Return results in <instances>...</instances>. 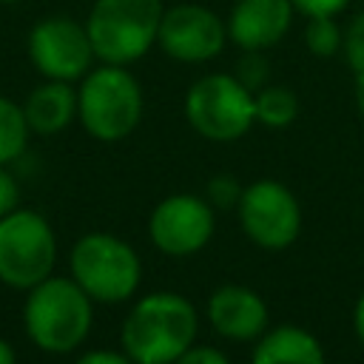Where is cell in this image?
Here are the masks:
<instances>
[{
    "label": "cell",
    "mask_w": 364,
    "mask_h": 364,
    "mask_svg": "<svg viewBox=\"0 0 364 364\" xmlns=\"http://www.w3.org/2000/svg\"><path fill=\"white\" fill-rule=\"evenodd\" d=\"M196 310L176 293H151L128 313L122 347L134 364H173L196 338Z\"/></svg>",
    "instance_id": "obj_1"
},
{
    "label": "cell",
    "mask_w": 364,
    "mask_h": 364,
    "mask_svg": "<svg viewBox=\"0 0 364 364\" xmlns=\"http://www.w3.org/2000/svg\"><path fill=\"white\" fill-rule=\"evenodd\" d=\"M162 14V0H94L85 17L94 57L111 65L142 60L156 46Z\"/></svg>",
    "instance_id": "obj_2"
},
{
    "label": "cell",
    "mask_w": 364,
    "mask_h": 364,
    "mask_svg": "<svg viewBox=\"0 0 364 364\" xmlns=\"http://www.w3.org/2000/svg\"><path fill=\"white\" fill-rule=\"evenodd\" d=\"M77 117L100 142L128 136L142 119V88L128 65L102 63L91 68L77 88Z\"/></svg>",
    "instance_id": "obj_3"
},
{
    "label": "cell",
    "mask_w": 364,
    "mask_h": 364,
    "mask_svg": "<svg viewBox=\"0 0 364 364\" xmlns=\"http://www.w3.org/2000/svg\"><path fill=\"white\" fill-rule=\"evenodd\" d=\"M26 333L48 353L80 347L91 330V296L74 279H43L26 299Z\"/></svg>",
    "instance_id": "obj_4"
},
{
    "label": "cell",
    "mask_w": 364,
    "mask_h": 364,
    "mask_svg": "<svg viewBox=\"0 0 364 364\" xmlns=\"http://www.w3.org/2000/svg\"><path fill=\"white\" fill-rule=\"evenodd\" d=\"M185 117L199 136L233 142L256 122L253 91H247L233 74H208L188 88Z\"/></svg>",
    "instance_id": "obj_5"
},
{
    "label": "cell",
    "mask_w": 364,
    "mask_h": 364,
    "mask_svg": "<svg viewBox=\"0 0 364 364\" xmlns=\"http://www.w3.org/2000/svg\"><path fill=\"white\" fill-rule=\"evenodd\" d=\"M57 239L51 225L34 210H11L0 219V282L31 290L51 276Z\"/></svg>",
    "instance_id": "obj_6"
},
{
    "label": "cell",
    "mask_w": 364,
    "mask_h": 364,
    "mask_svg": "<svg viewBox=\"0 0 364 364\" xmlns=\"http://www.w3.org/2000/svg\"><path fill=\"white\" fill-rule=\"evenodd\" d=\"M71 273L91 299L125 301L139 284V259L122 239L88 233L71 250Z\"/></svg>",
    "instance_id": "obj_7"
},
{
    "label": "cell",
    "mask_w": 364,
    "mask_h": 364,
    "mask_svg": "<svg viewBox=\"0 0 364 364\" xmlns=\"http://www.w3.org/2000/svg\"><path fill=\"white\" fill-rule=\"evenodd\" d=\"M26 51L31 65L46 80H63V82L82 80L97 60L85 23L65 14H51L37 20L26 37Z\"/></svg>",
    "instance_id": "obj_8"
},
{
    "label": "cell",
    "mask_w": 364,
    "mask_h": 364,
    "mask_svg": "<svg viewBox=\"0 0 364 364\" xmlns=\"http://www.w3.org/2000/svg\"><path fill=\"white\" fill-rule=\"evenodd\" d=\"M239 222L259 247L282 250L301 230V208L282 182L259 179L239 196Z\"/></svg>",
    "instance_id": "obj_9"
},
{
    "label": "cell",
    "mask_w": 364,
    "mask_h": 364,
    "mask_svg": "<svg viewBox=\"0 0 364 364\" xmlns=\"http://www.w3.org/2000/svg\"><path fill=\"white\" fill-rule=\"evenodd\" d=\"M156 43L176 63H208L228 43V23L202 3H179L165 9Z\"/></svg>",
    "instance_id": "obj_10"
},
{
    "label": "cell",
    "mask_w": 364,
    "mask_h": 364,
    "mask_svg": "<svg viewBox=\"0 0 364 364\" xmlns=\"http://www.w3.org/2000/svg\"><path fill=\"white\" fill-rule=\"evenodd\" d=\"M151 242L168 256H191L213 236V210L205 199L176 193L162 199L148 222Z\"/></svg>",
    "instance_id": "obj_11"
},
{
    "label": "cell",
    "mask_w": 364,
    "mask_h": 364,
    "mask_svg": "<svg viewBox=\"0 0 364 364\" xmlns=\"http://www.w3.org/2000/svg\"><path fill=\"white\" fill-rule=\"evenodd\" d=\"M290 0H236L228 14V40L242 51H267L293 26Z\"/></svg>",
    "instance_id": "obj_12"
},
{
    "label": "cell",
    "mask_w": 364,
    "mask_h": 364,
    "mask_svg": "<svg viewBox=\"0 0 364 364\" xmlns=\"http://www.w3.org/2000/svg\"><path fill=\"white\" fill-rule=\"evenodd\" d=\"M208 318L219 336L233 341H250L262 336L267 324V307L256 290L242 284H225L210 296Z\"/></svg>",
    "instance_id": "obj_13"
},
{
    "label": "cell",
    "mask_w": 364,
    "mask_h": 364,
    "mask_svg": "<svg viewBox=\"0 0 364 364\" xmlns=\"http://www.w3.org/2000/svg\"><path fill=\"white\" fill-rule=\"evenodd\" d=\"M23 114H26L28 131L40 136L60 134L77 117V88L63 80H46L26 97Z\"/></svg>",
    "instance_id": "obj_14"
},
{
    "label": "cell",
    "mask_w": 364,
    "mask_h": 364,
    "mask_svg": "<svg viewBox=\"0 0 364 364\" xmlns=\"http://www.w3.org/2000/svg\"><path fill=\"white\" fill-rule=\"evenodd\" d=\"M253 364H324V353L307 330L276 327L256 344Z\"/></svg>",
    "instance_id": "obj_15"
},
{
    "label": "cell",
    "mask_w": 364,
    "mask_h": 364,
    "mask_svg": "<svg viewBox=\"0 0 364 364\" xmlns=\"http://www.w3.org/2000/svg\"><path fill=\"white\" fill-rule=\"evenodd\" d=\"M256 122L267 128H287L299 114V100L287 85H264L253 94Z\"/></svg>",
    "instance_id": "obj_16"
},
{
    "label": "cell",
    "mask_w": 364,
    "mask_h": 364,
    "mask_svg": "<svg viewBox=\"0 0 364 364\" xmlns=\"http://www.w3.org/2000/svg\"><path fill=\"white\" fill-rule=\"evenodd\" d=\"M28 134L31 131H28L23 105L11 102L9 97H0V165L17 159L26 151Z\"/></svg>",
    "instance_id": "obj_17"
},
{
    "label": "cell",
    "mask_w": 364,
    "mask_h": 364,
    "mask_svg": "<svg viewBox=\"0 0 364 364\" xmlns=\"http://www.w3.org/2000/svg\"><path fill=\"white\" fill-rule=\"evenodd\" d=\"M304 46L313 57H336L344 46V28L336 17H307Z\"/></svg>",
    "instance_id": "obj_18"
},
{
    "label": "cell",
    "mask_w": 364,
    "mask_h": 364,
    "mask_svg": "<svg viewBox=\"0 0 364 364\" xmlns=\"http://www.w3.org/2000/svg\"><path fill=\"white\" fill-rule=\"evenodd\" d=\"M247 91H259L267 85V77H270V63L264 57V51H242L239 63H236V74H233Z\"/></svg>",
    "instance_id": "obj_19"
},
{
    "label": "cell",
    "mask_w": 364,
    "mask_h": 364,
    "mask_svg": "<svg viewBox=\"0 0 364 364\" xmlns=\"http://www.w3.org/2000/svg\"><path fill=\"white\" fill-rule=\"evenodd\" d=\"M341 51H344V57H347V63L355 74L364 71V9L347 23Z\"/></svg>",
    "instance_id": "obj_20"
},
{
    "label": "cell",
    "mask_w": 364,
    "mask_h": 364,
    "mask_svg": "<svg viewBox=\"0 0 364 364\" xmlns=\"http://www.w3.org/2000/svg\"><path fill=\"white\" fill-rule=\"evenodd\" d=\"M242 191H245V188H239V182H236L233 176H228V173H219V176H213V179L208 182V196H210V202L219 205V208L239 205Z\"/></svg>",
    "instance_id": "obj_21"
},
{
    "label": "cell",
    "mask_w": 364,
    "mask_h": 364,
    "mask_svg": "<svg viewBox=\"0 0 364 364\" xmlns=\"http://www.w3.org/2000/svg\"><path fill=\"white\" fill-rule=\"evenodd\" d=\"M293 9L304 17H338L350 6V0H290Z\"/></svg>",
    "instance_id": "obj_22"
},
{
    "label": "cell",
    "mask_w": 364,
    "mask_h": 364,
    "mask_svg": "<svg viewBox=\"0 0 364 364\" xmlns=\"http://www.w3.org/2000/svg\"><path fill=\"white\" fill-rule=\"evenodd\" d=\"M17 199H20L17 182H14V176L0 165V219L17 208Z\"/></svg>",
    "instance_id": "obj_23"
},
{
    "label": "cell",
    "mask_w": 364,
    "mask_h": 364,
    "mask_svg": "<svg viewBox=\"0 0 364 364\" xmlns=\"http://www.w3.org/2000/svg\"><path fill=\"white\" fill-rule=\"evenodd\" d=\"M173 364H228V358L213 347H188Z\"/></svg>",
    "instance_id": "obj_24"
},
{
    "label": "cell",
    "mask_w": 364,
    "mask_h": 364,
    "mask_svg": "<svg viewBox=\"0 0 364 364\" xmlns=\"http://www.w3.org/2000/svg\"><path fill=\"white\" fill-rule=\"evenodd\" d=\"M74 364H134V361L128 355H119L111 350H94V353H85L82 358H77Z\"/></svg>",
    "instance_id": "obj_25"
},
{
    "label": "cell",
    "mask_w": 364,
    "mask_h": 364,
    "mask_svg": "<svg viewBox=\"0 0 364 364\" xmlns=\"http://www.w3.org/2000/svg\"><path fill=\"white\" fill-rule=\"evenodd\" d=\"M353 324H355V336H358V341L364 344V293H361V296H358V301H355Z\"/></svg>",
    "instance_id": "obj_26"
},
{
    "label": "cell",
    "mask_w": 364,
    "mask_h": 364,
    "mask_svg": "<svg viewBox=\"0 0 364 364\" xmlns=\"http://www.w3.org/2000/svg\"><path fill=\"white\" fill-rule=\"evenodd\" d=\"M353 97H355V108L364 114V71L355 74V85H353Z\"/></svg>",
    "instance_id": "obj_27"
},
{
    "label": "cell",
    "mask_w": 364,
    "mask_h": 364,
    "mask_svg": "<svg viewBox=\"0 0 364 364\" xmlns=\"http://www.w3.org/2000/svg\"><path fill=\"white\" fill-rule=\"evenodd\" d=\"M0 364H14V350L6 338H0Z\"/></svg>",
    "instance_id": "obj_28"
},
{
    "label": "cell",
    "mask_w": 364,
    "mask_h": 364,
    "mask_svg": "<svg viewBox=\"0 0 364 364\" xmlns=\"http://www.w3.org/2000/svg\"><path fill=\"white\" fill-rule=\"evenodd\" d=\"M0 3H23V0H0Z\"/></svg>",
    "instance_id": "obj_29"
}]
</instances>
